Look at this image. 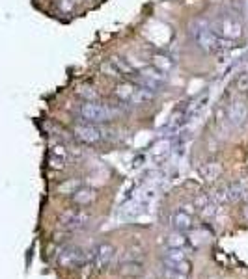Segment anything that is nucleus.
<instances>
[{"mask_svg": "<svg viewBox=\"0 0 248 279\" xmlns=\"http://www.w3.org/2000/svg\"><path fill=\"white\" fill-rule=\"evenodd\" d=\"M191 36H193L194 43L198 45L200 50H204L205 54H217L222 49H228L233 43L231 41H224L215 34V32L209 28L207 23H202V21H196L193 26H191Z\"/></svg>", "mask_w": 248, "mask_h": 279, "instance_id": "nucleus-2", "label": "nucleus"}, {"mask_svg": "<svg viewBox=\"0 0 248 279\" xmlns=\"http://www.w3.org/2000/svg\"><path fill=\"white\" fill-rule=\"evenodd\" d=\"M79 112H81L82 121L93 123V125H105L106 121H110L116 115H119L118 108L108 106L101 101H84Z\"/></svg>", "mask_w": 248, "mask_h": 279, "instance_id": "nucleus-4", "label": "nucleus"}, {"mask_svg": "<svg viewBox=\"0 0 248 279\" xmlns=\"http://www.w3.org/2000/svg\"><path fill=\"white\" fill-rule=\"evenodd\" d=\"M170 225L174 227V231H181V233L191 231L193 229V216L185 211H175L170 216Z\"/></svg>", "mask_w": 248, "mask_h": 279, "instance_id": "nucleus-13", "label": "nucleus"}, {"mask_svg": "<svg viewBox=\"0 0 248 279\" xmlns=\"http://www.w3.org/2000/svg\"><path fill=\"white\" fill-rule=\"evenodd\" d=\"M209 203H215V201H213L211 195H207V194H202V195H198V197L194 199V205H196V208H204V206L209 205Z\"/></svg>", "mask_w": 248, "mask_h": 279, "instance_id": "nucleus-26", "label": "nucleus"}, {"mask_svg": "<svg viewBox=\"0 0 248 279\" xmlns=\"http://www.w3.org/2000/svg\"><path fill=\"white\" fill-rule=\"evenodd\" d=\"M233 12L241 19H248V0H235V10Z\"/></svg>", "mask_w": 248, "mask_h": 279, "instance_id": "nucleus-23", "label": "nucleus"}, {"mask_svg": "<svg viewBox=\"0 0 248 279\" xmlns=\"http://www.w3.org/2000/svg\"><path fill=\"white\" fill-rule=\"evenodd\" d=\"M81 188V181L79 179H71V181H66L58 186V192L60 194H73L75 190Z\"/></svg>", "mask_w": 248, "mask_h": 279, "instance_id": "nucleus-20", "label": "nucleus"}, {"mask_svg": "<svg viewBox=\"0 0 248 279\" xmlns=\"http://www.w3.org/2000/svg\"><path fill=\"white\" fill-rule=\"evenodd\" d=\"M164 275L166 279H189V273H183V272H177L174 268H164Z\"/></svg>", "mask_w": 248, "mask_h": 279, "instance_id": "nucleus-25", "label": "nucleus"}, {"mask_svg": "<svg viewBox=\"0 0 248 279\" xmlns=\"http://www.w3.org/2000/svg\"><path fill=\"white\" fill-rule=\"evenodd\" d=\"M81 261H82V249L77 248V246L66 248L62 253H60V257H58V262H60L64 268H71V266H75V264H79Z\"/></svg>", "mask_w": 248, "mask_h": 279, "instance_id": "nucleus-12", "label": "nucleus"}, {"mask_svg": "<svg viewBox=\"0 0 248 279\" xmlns=\"http://www.w3.org/2000/svg\"><path fill=\"white\" fill-rule=\"evenodd\" d=\"M114 248H112L110 244H101L99 248L95 249V259H93V262H95V268L97 270H105L108 264H110V261L114 259Z\"/></svg>", "mask_w": 248, "mask_h": 279, "instance_id": "nucleus-10", "label": "nucleus"}, {"mask_svg": "<svg viewBox=\"0 0 248 279\" xmlns=\"http://www.w3.org/2000/svg\"><path fill=\"white\" fill-rule=\"evenodd\" d=\"M209 28L224 41L235 43L244 36V25L242 19L233 10H220L209 19Z\"/></svg>", "mask_w": 248, "mask_h": 279, "instance_id": "nucleus-1", "label": "nucleus"}, {"mask_svg": "<svg viewBox=\"0 0 248 279\" xmlns=\"http://www.w3.org/2000/svg\"><path fill=\"white\" fill-rule=\"evenodd\" d=\"M73 136L81 144H88V146H93V144H99L106 138V130L103 125H93V123H77L73 128Z\"/></svg>", "mask_w": 248, "mask_h": 279, "instance_id": "nucleus-5", "label": "nucleus"}, {"mask_svg": "<svg viewBox=\"0 0 248 279\" xmlns=\"http://www.w3.org/2000/svg\"><path fill=\"white\" fill-rule=\"evenodd\" d=\"M185 259H187L185 249H179V248H168L166 253L162 255L164 266H170V268H174L175 264H179V262L185 261Z\"/></svg>", "mask_w": 248, "mask_h": 279, "instance_id": "nucleus-16", "label": "nucleus"}, {"mask_svg": "<svg viewBox=\"0 0 248 279\" xmlns=\"http://www.w3.org/2000/svg\"><path fill=\"white\" fill-rule=\"evenodd\" d=\"M242 218L248 220V203L244 206H242Z\"/></svg>", "mask_w": 248, "mask_h": 279, "instance_id": "nucleus-27", "label": "nucleus"}, {"mask_svg": "<svg viewBox=\"0 0 248 279\" xmlns=\"http://www.w3.org/2000/svg\"><path fill=\"white\" fill-rule=\"evenodd\" d=\"M235 90L242 95H248V73H242L235 80Z\"/></svg>", "mask_w": 248, "mask_h": 279, "instance_id": "nucleus-21", "label": "nucleus"}, {"mask_svg": "<svg viewBox=\"0 0 248 279\" xmlns=\"http://www.w3.org/2000/svg\"><path fill=\"white\" fill-rule=\"evenodd\" d=\"M95 197H97L95 190L88 188V186H81V188L75 190L73 194H71V199H73L75 205H81V206H86V205H90V203H93Z\"/></svg>", "mask_w": 248, "mask_h": 279, "instance_id": "nucleus-15", "label": "nucleus"}, {"mask_svg": "<svg viewBox=\"0 0 248 279\" xmlns=\"http://www.w3.org/2000/svg\"><path fill=\"white\" fill-rule=\"evenodd\" d=\"M151 65L161 69L162 73H170L174 69V60L166 54H153L151 56Z\"/></svg>", "mask_w": 248, "mask_h": 279, "instance_id": "nucleus-17", "label": "nucleus"}, {"mask_svg": "<svg viewBox=\"0 0 248 279\" xmlns=\"http://www.w3.org/2000/svg\"><path fill=\"white\" fill-rule=\"evenodd\" d=\"M200 211H202V216H204L205 220H211L217 216L218 206H217V203H209V205H205L204 208H200Z\"/></svg>", "mask_w": 248, "mask_h": 279, "instance_id": "nucleus-22", "label": "nucleus"}, {"mask_svg": "<svg viewBox=\"0 0 248 279\" xmlns=\"http://www.w3.org/2000/svg\"><path fill=\"white\" fill-rule=\"evenodd\" d=\"M166 244L168 248H179V249H185L187 244H189V238L181 233V231H174V233H170L166 238Z\"/></svg>", "mask_w": 248, "mask_h": 279, "instance_id": "nucleus-18", "label": "nucleus"}, {"mask_svg": "<svg viewBox=\"0 0 248 279\" xmlns=\"http://www.w3.org/2000/svg\"><path fill=\"white\" fill-rule=\"evenodd\" d=\"M215 203H231V201H239L242 197H246V186L242 182H231L226 186H220L215 190V194L211 195Z\"/></svg>", "mask_w": 248, "mask_h": 279, "instance_id": "nucleus-7", "label": "nucleus"}, {"mask_svg": "<svg viewBox=\"0 0 248 279\" xmlns=\"http://www.w3.org/2000/svg\"><path fill=\"white\" fill-rule=\"evenodd\" d=\"M224 114L231 127H242L248 121V104L242 99H233L226 106Z\"/></svg>", "mask_w": 248, "mask_h": 279, "instance_id": "nucleus-8", "label": "nucleus"}, {"mask_svg": "<svg viewBox=\"0 0 248 279\" xmlns=\"http://www.w3.org/2000/svg\"><path fill=\"white\" fill-rule=\"evenodd\" d=\"M114 97L119 103L133 104V106H144V104L151 103L155 99V91L148 90L144 86L131 82V80H121L116 88H114Z\"/></svg>", "mask_w": 248, "mask_h": 279, "instance_id": "nucleus-3", "label": "nucleus"}, {"mask_svg": "<svg viewBox=\"0 0 248 279\" xmlns=\"http://www.w3.org/2000/svg\"><path fill=\"white\" fill-rule=\"evenodd\" d=\"M68 149L64 146H54L52 147V151H50V158H49V166L52 170L60 171V170H66V166H68Z\"/></svg>", "mask_w": 248, "mask_h": 279, "instance_id": "nucleus-11", "label": "nucleus"}, {"mask_svg": "<svg viewBox=\"0 0 248 279\" xmlns=\"http://www.w3.org/2000/svg\"><path fill=\"white\" fill-rule=\"evenodd\" d=\"M90 222V214L84 213V211H79V208H68L64 211V214L60 216V225L62 229L66 231H79L84 229Z\"/></svg>", "mask_w": 248, "mask_h": 279, "instance_id": "nucleus-9", "label": "nucleus"}, {"mask_svg": "<svg viewBox=\"0 0 248 279\" xmlns=\"http://www.w3.org/2000/svg\"><path fill=\"white\" fill-rule=\"evenodd\" d=\"M137 84L144 86V88H148L151 91H157L166 84V73H162L161 69H157L153 65L142 67V69H138Z\"/></svg>", "mask_w": 248, "mask_h": 279, "instance_id": "nucleus-6", "label": "nucleus"}, {"mask_svg": "<svg viewBox=\"0 0 248 279\" xmlns=\"http://www.w3.org/2000/svg\"><path fill=\"white\" fill-rule=\"evenodd\" d=\"M75 4H77V0H58V10L64 13V15H68L75 10Z\"/></svg>", "mask_w": 248, "mask_h": 279, "instance_id": "nucleus-24", "label": "nucleus"}, {"mask_svg": "<svg viewBox=\"0 0 248 279\" xmlns=\"http://www.w3.org/2000/svg\"><path fill=\"white\" fill-rule=\"evenodd\" d=\"M101 71H103V75L105 77H110V79H121V73H119V69L116 67V63L114 61H106V63H103L101 65Z\"/></svg>", "mask_w": 248, "mask_h": 279, "instance_id": "nucleus-19", "label": "nucleus"}, {"mask_svg": "<svg viewBox=\"0 0 248 279\" xmlns=\"http://www.w3.org/2000/svg\"><path fill=\"white\" fill-rule=\"evenodd\" d=\"M198 175L205 182H217L222 175V164L220 162H207L198 170Z\"/></svg>", "mask_w": 248, "mask_h": 279, "instance_id": "nucleus-14", "label": "nucleus"}]
</instances>
